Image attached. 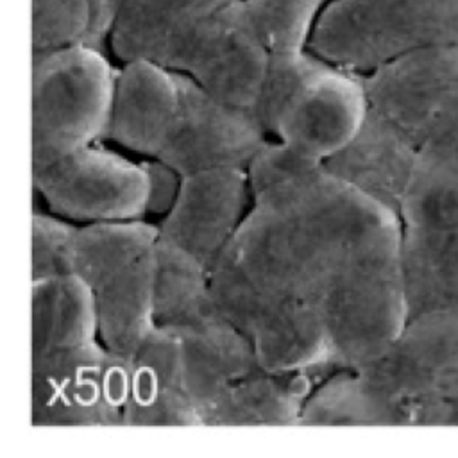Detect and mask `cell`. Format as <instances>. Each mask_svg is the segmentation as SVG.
<instances>
[{
	"label": "cell",
	"instance_id": "1",
	"mask_svg": "<svg viewBox=\"0 0 458 458\" xmlns=\"http://www.w3.org/2000/svg\"><path fill=\"white\" fill-rule=\"evenodd\" d=\"M390 216L399 215L329 174L322 163L256 195L227 250L263 293L322 301L358 240Z\"/></svg>",
	"mask_w": 458,
	"mask_h": 458
},
{
	"label": "cell",
	"instance_id": "2",
	"mask_svg": "<svg viewBox=\"0 0 458 458\" xmlns=\"http://www.w3.org/2000/svg\"><path fill=\"white\" fill-rule=\"evenodd\" d=\"M252 111L268 136L324 163L358 132L369 102L358 73L304 48L270 54Z\"/></svg>",
	"mask_w": 458,
	"mask_h": 458
},
{
	"label": "cell",
	"instance_id": "3",
	"mask_svg": "<svg viewBox=\"0 0 458 458\" xmlns=\"http://www.w3.org/2000/svg\"><path fill=\"white\" fill-rule=\"evenodd\" d=\"M401 238L399 216L369 229L322 299L333 363L338 369H360L374 361L406 324Z\"/></svg>",
	"mask_w": 458,
	"mask_h": 458
},
{
	"label": "cell",
	"instance_id": "4",
	"mask_svg": "<svg viewBox=\"0 0 458 458\" xmlns=\"http://www.w3.org/2000/svg\"><path fill=\"white\" fill-rule=\"evenodd\" d=\"M356 370L397 426H458V306L408 317L388 349Z\"/></svg>",
	"mask_w": 458,
	"mask_h": 458
},
{
	"label": "cell",
	"instance_id": "5",
	"mask_svg": "<svg viewBox=\"0 0 458 458\" xmlns=\"http://www.w3.org/2000/svg\"><path fill=\"white\" fill-rule=\"evenodd\" d=\"M458 43V0H329L308 50L358 75L408 52Z\"/></svg>",
	"mask_w": 458,
	"mask_h": 458
},
{
	"label": "cell",
	"instance_id": "6",
	"mask_svg": "<svg viewBox=\"0 0 458 458\" xmlns=\"http://www.w3.org/2000/svg\"><path fill=\"white\" fill-rule=\"evenodd\" d=\"M116 70L88 43L32 52V166L106 138Z\"/></svg>",
	"mask_w": 458,
	"mask_h": 458
},
{
	"label": "cell",
	"instance_id": "7",
	"mask_svg": "<svg viewBox=\"0 0 458 458\" xmlns=\"http://www.w3.org/2000/svg\"><path fill=\"white\" fill-rule=\"evenodd\" d=\"M209 288L224 317L250 342L267 372L338 369L322 301L277 299L258 290L227 247L209 270Z\"/></svg>",
	"mask_w": 458,
	"mask_h": 458
},
{
	"label": "cell",
	"instance_id": "8",
	"mask_svg": "<svg viewBox=\"0 0 458 458\" xmlns=\"http://www.w3.org/2000/svg\"><path fill=\"white\" fill-rule=\"evenodd\" d=\"M32 182L48 209L68 220L93 224L145 216L147 175L141 163L97 145L32 166Z\"/></svg>",
	"mask_w": 458,
	"mask_h": 458
},
{
	"label": "cell",
	"instance_id": "9",
	"mask_svg": "<svg viewBox=\"0 0 458 458\" xmlns=\"http://www.w3.org/2000/svg\"><path fill=\"white\" fill-rule=\"evenodd\" d=\"M268 140L250 107L222 100L179 72V100L154 154L181 175L206 168H245Z\"/></svg>",
	"mask_w": 458,
	"mask_h": 458
},
{
	"label": "cell",
	"instance_id": "10",
	"mask_svg": "<svg viewBox=\"0 0 458 458\" xmlns=\"http://www.w3.org/2000/svg\"><path fill=\"white\" fill-rule=\"evenodd\" d=\"M270 54L249 11L236 0L197 30L177 72L215 97L252 109Z\"/></svg>",
	"mask_w": 458,
	"mask_h": 458
},
{
	"label": "cell",
	"instance_id": "11",
	"mask_svg": "<svg viewBox=\"0 0 458 458\" xmlns=\"http://www.w3.org/2000/svg\"><path fill=\"white\" fill-rule=\"evenodd\" d=\"M252 200L245 168L216 166L182 175L179 197L157 227L159 236L211 270Z\"/></svg>",
	"mask_w": 458,
	"mask_h": 458
},
{
	"label": "cell",
	"instance_id": "12",
	"mask_svg": "<svg viewBox=\"0 0 458 458\" xmlns=\"http://www.w3.org/2000/svg\"><path fill=\"white\" fill-rule=\"evenodd\" d=\"M129 358L106 351L66 374L32 381V426H123Z\"/></svg>",
	"mask_w": 458,
	"mask_h": 458
},
{
	"label": "cell",
	"instance_id": "13",
	"mask_svg": "<svg viewBox=\"0 0 458 458\" xmlns=\"http://www.w3.org/2000/svg\"><path fill=\"white\" fill-rule=\"evenodd\" d=\"M397 215L404 227L458 225V82L415 147Z\"/></svg>",
	"mask_w": 458,
	"mask_h": 458
},
{
	"label": "cell",
	"instance_id": "14",
	"mask_svg": "<svg viewBox=\"0 0 458 458\" xmlns=\"http://www.w3.org/2000/svg\"><path fill=\"white\" fill-rule=\"evenodd\" d=\"M236 0H116L109 47L122 63L145 59L177 72L197 30Z\"/></svg>",
	"mask_w": 458,
	"mask_h": 458
},
{
	"label": "cell",
	"instance_id": "15",
	"mask_svg": "<svg viewBox=\"0 0 458 458\" xmlns=\"http://www.w3.org/2000/svg\"><path fill=\"white\" fill-rule=\"evenodd\" d=\"M123 426H204L182 376L179 340L156 326L129 356Z\"/></svg>",
	"mask_w": 458,
	"mask_h": 458
},
{
	"label": "cell",
	"instance_id": "16",
	"mask_svg": "<svg viewBox=\"0 0 458 458\" xmlns=\"http://www.w3.org/2000/svg\"><path fill=\"white\" fill-rule=\"evenodd\" d=\"M168 329L179 340L184 385L200 419L227 386L263 370L249 338L218 306Z\"/></svg>",
	"mask_w": 458,
	"mask_h": 458
},
{
	"label": "cell",
	"instance_id": "17",
	"mask_svg": "<svg viewBox=\"0 0 458 458\" xmlns=\"http://www.w3.org/2000/svg\"><path fill=\"white\" fill-rule=\"evenodd\" d=\"M179 100V72L132 59L116 70L106 138L154 157Z\"/></svg>",
	"mask_w": 458,
	"mask_h": 458
},
{
	"label": "cell",
	"instance_id": "18",
	"mask_svg": "<svg viewBox=\"0 0 458 458\" xmlns=\"http://www.w3.org/2000/svg\"><path fill=\"white\" fill-rule=\"evenodd\" d=\"M411 161V145L369 109L358 132L324 161V168L397 213Z\"/></svg>",
	"mask_w": 458,
	"mask_h": 458
},
{
	"label": "cell",
	"instance_id": "19",
	"mask_svg": "<svg viewBox=\"0 0 458 458\" xmlns=\"http://www.w3.org/2000/svg\"><path fill=\"white\" fill-rule=\"evenodd\" d=\"M100 344L91 290L75 276L32 281V369Z\"/></svg>",
	"mask_w": 458,
	"mask_h": 458
},
{
	"label": "cell",
	"instance_id": "20",
	"mask_svg": "<svg viewBox=\"0 0 458 458\" xmlns=\"http://www.w3.org/2000/svg\"><path fill=\"white\" fill-rule=\"evenodd\" d=\"M336 369L261 370L227 386L206 410L204 426H299L313 388Z\"/></svg>",
	"mask_w": 458,
	"mask_h": 458
},
{
	"label": "cell",
	"instance_id": "21",
	"mask_svg": "<svg viewBox=\"0 0 458 458\" xmlns=\"http://www.w3.org/2000/svg\"><path fill=\"white\" fill-rule=\"evenodd\" d=\"M100 342L129 358L154 322V247L91 290Z\"/></svg>",
	"mask_w": 458,
	"mask_h": 458
},
{
	"label": "cell",
	"instance_id": "22",
	"mask_svg": "<svg viewBox=\"0 0 458 458\" xmlns=\"http://www.w3.org/2000/svg\"><path fill=\"white\" fill-rule=\"evenodd\" d=\"M401 270L408 317L458 306V225H403Z\"/></svg>",
	"mask_w": 458,
	"mask_h": 458
},
{
	"label": "cell",
	"instance_id": "23",
	"mask_svg": "<svg viewBox=\"0 0 458 458\" xmlns=\"http://www.w3.org/2000/svg\"><path fill=\"white\" fill-rule=\"evenodd\" d=\"M159 229L140 220L93 222L75 227L68 245V272L89 290L148 254Z\"/></svg>",
	"mask_w": 458,
	"mask_h": 458
},
{
	"label": "cell",
	"instance_id": "24",
	"mask_svg": "<svg viewBox=\"0 0 458 458\" xmlns=\"http://www.w3.org/2000/svg\"><path fill=\"white\" fill-rule=\"evenodd\" d=\"M209 270L175 243H154V322L174 327L215 308Z\"/></svg>",
	"mask_w": 458,
	"mask_h": 458
},
{
	"label": "cell",
	"instance_id": "25",
	"mask_svg": "<svg viewBox=\"0 0 458 458\" xmlns=\"http://www.w3.org/2000/svg\"><path fill=\"white\" fill-rule=\"evenodd\" d=\"M299 426H397V415L356 369H336L306 399Z\"/></svg>",
	"mask_w": 458,
	"mask_h": 458
},
{
	"label": "cell",
	"instance_id": "26",
	"mask_svg": "<svg viewBox=\"0 0 458 458\" xmlns=\"http://www.w3.org/2000/svg\"><path fill=\"white\" fill-rule=\"evenodd\" d=\"M270 52L308 48L326 0H242Z\"/></svg>",
	"mask_w": 458,
	"mask_h": 458
},
{
	"label": "cell",
	"instance_id": "27",
	"mask_svg": "<svg viewBox=\"0 0 458 458\" xmlns=\"http://www.w3.org/2000/svg\"><path fill=\"white\" fill-rule=\"evenodd\" d=\"M88 0H32V52L88 43Z\"/></svg>",
	"mask_w": 458,
	"mask_h": 458
},
{
	"label": "cell",
	"instance_id": "28",
	"mask_svg": "<svg viewBox=\"0 0 458 458\" xmlns=\"http://www.w3.org/2000/svg\"><path fill=\"white\" fill-rule=\"evenodd\" d=\"M320 165L322 161L311 159L279 140H267L245 166L252 199L267 188L290 177L306 174Z\"/></svg>",
	"mask_w": 458,
	"mask_h": 458
},
{
	"label": "cell",
	"instance_id": "29",
	"mask_svg": "<svg viewBox=\"0 0 458 458\" xmlns=\"http://www.w3.org/2000/svg\"><path fill=\"white\" fill-rule=\"evenodd\" d=\"M75 225L34 211L32 213V281L66 276L68 245Z\"/></svg>",
	"mask_w": 458,
	"mask_h": 458
},
{
	"label": "cell",
	"instance_id": "30",
	"mask_svg": "<svg viewBox=\"0 0 458 458\" xmlns=\"http://www.w3.org/2000/svg\"><path fill=\"white\" fill-rule=\"evenodd\" d=\"M141 166L147 175L145 215L165 218L179 197L182 175L174 166L156 157L141 161Z\"/></svg>",
	"mask_w": 458,
	"mask_h": 458
},
{
	"label": "cell",
	"instance_id": "31",
	"mask_svg": "<svg viewBox=\"0 0 458 458\" xmlns=\"http://www.w3.org/2000/svg\"><path fill=\"white\" fill-rule=\"evenodd\" d=\"M89 13H91V29H89V41L95 45L106 43L111 23L116 11V0H88Z\"/></svg>",
	"mask_w": 458,
	"mask_h": 458
}]
</instances>
